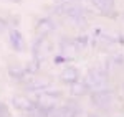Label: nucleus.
Returning <instances> with one entry per match:
<instances>
[{"instance_id":"nucleus-18","label":"nucleus","mask_w":124,"mask_h":117,"mask_svg":"<svg viewBox=\"0 0 124 117\" xmlns=\"http://www.w3.org/2000/svg\"><path fill=\"white\" fill-rule=\"evenodd\" d=\"M0 117H10V110L3 102H0Z\"/></svg>"},{"instance_id":"nucleus-9","label":"nucleus","mask_w":124,"mask_h":117,"mask_svg":"<svg viewBox=\"0 0 124 117\" xmlns=\"http://www.w3.org/2000/svg\"><path fill=\"white\" fill-rule=\"evenodd\" d=\"M93 3L98 12H101V15H109V17H114V10H116V2L114 0H89Z\"/></svg>"},{"instance_id":"nucleus-17","label":"nucleus","mask_w":124,"mask_h":117,"mask_svg":"<svg viewBox=\"0 0 124 117\" xmlns=\"http://www.w3.org/2000/svg\"><path fill=\"white\" fill-rule=\"evenodd\" d=\"M8 20L5 18V17H0V35H2V33H5V31H8Z\"/></svg>"},{"instance_id":"nucleus-8","label":"nucleus","mask_w":124,"mask_h":117,"mask_svg":"<svg viewBox=\"0 0 124 117\" xmlns=\"http://www.w3.org/2000/svg\"><path fill=\"white\" fill-rule=\"evenodd\" d=\"M12 104H13V107L17 109V110H22V112L27 114V116L30 114V110L35 107V101L27 97V96H23V94L13 96V97H12Z\"/></svg>"},{"instance_id":"nucleus-20","label":"nucleus","mask_w":124,"mask_h":117,"mask_svg":"<svg viewBox=\"0 0 124 117\" xmlns=\"http://www.w3.org/2000/svg\"><path fill=\"white\" fill-rule=\"evenodd\" d=\"M8 2H20V0H8Z\"/></svg>"},{"instance_id":"nucleus-7","label":"nucleus","mask_w":124,"mask_h":117,"mask_svg":"<svg viewBox=\"0 0 124 117\" xmlns=\"http://www.w3.org/2000/svg\"><path fill=\"white\" fill-rule=\"evenodd\" d=\"M78 51H79V48L76 46V43H75L73 38H61V41H60V55L66 61L76 58Z\"/></svg>"},{"instance_id":"nucleus-4","label":"nucleus","mask_w":124,"mask_h":117,"mask_svg":"<svg viewBox=\"0 0 124 117\" xmlns=\"http://www.w3.org/2000/svg\"><path fill=\"white\" fill-rule=\"evenodd\" d=\"M89 101L96 107H106L113 102V89H94L89 94Z\"/></svg>"},{"instance_id":"nucleus-6","label":"nucleus","mask_w":124,"mask_h":117,"mask_svg":"<svg viewBox=\"0 0 124 117\" xmlns=\"http://www.w3.org/2000/svg\"><path fill=\"white\" fill-rule=\"evenodd\" d=\"M79 112L81 110L76 104H66V106H56L50 109L48 117H78Z\"/></svg>"},{"instance_id":"nucleus-3","label":"nucleus","mask_w":124,"mask_h":117,"mask_svg":"<svg viewBox=\"0 0 124 117\" xmlns=\"http://www.w3.org/2000/svg\"><path fill=\"white\" fill-rule=\"evenodd\" d=\"M108 76H109V73L106 71L104 68H93L88 71V74H86V83L89 84V88L91 91H94V89H103L106 88V84H108Z\"/></svg>"},{"instance_id":"nucleus-21","label":"nucleus","mask_w":124,"mask_h":117,"mask_svg":"<svg viewBox=\"0 0 124 117\" xmlns=\"http://www.w3.org/2000/svg\"><path fill=\"white\" fill-rule=\"evenodd\" d=\"M88 117H98V116H93V114H91V116H88Z\"/></svg>"},{"instance_id":"nucleus-11","label":"nucleus","mask_w":124,"mask_h":117,"mask_svg":"<svg viewBox=\"0 0 124 117\" xmlns=\"http://www.w3.org/2000/svg\"><path fill=\"white\" fill-rule=\"evenodd\" d=\"M23 88L31 91V92H40V91H45V89H50V81L46 79H38L30 76L25 83H23Z\"/></svg>"},{"instance_id":"nucleus-13","label":"nucleus","mask_w":124,"mask_h":117,"mask_svg":"<svg viewBox=\"0 0 124 117\" xmlns=\"http://www.w3.org/2000/svg\"><path fill=\"white\" fill-rule=\"evenodd\" d=\"M8 76L13 79V81H17V83H20V84H23L31 74L28 73V69H27V68H23V66H17V64H12V66H8Z\"/></svg>"},{"instance_id":"nucleus-16","label":"nucleus","mask_w":124,"mask_h":117,"mask_svg":"<svg viewBox=\"0 0 124 117\" xmlns=\"http://www.w3.org/2000/svg\"><path fill=\"white\" fill-rule=\"evenodd\" d=\"M75 40V43H76V46L79 49H85L88 45H91V36H88V35H79V36H76Z\"/></svg>"},{"instance_id":"nucleus-14","label":"nucleus","mask_w":124,"mask_h":117,"mask_svg":"<svg viewBox=\"0 0 124 117\" xmlns=\"http://www.w3.org/2000/svg\"><path fill=\"white\" fill-rule=\"evenodd\" d=\"M70 92H71V96H75V97H81V96H86V94H91V88H89V84L86 83V79H79L75 84L70 86Z\"/></svg>"},{"instance_id":"nucleus-2","label":"nucleus","mask_w":124,"mask_h":117,"mask_svg":"<svg viewBox=\"0 0 124 117\" xmlns=\"http://www.w3.org/2000/svg\"><path fill=\"white\" fill-rule=\"evenodd\" d=\"M63 99V94L61 91H53V89H45V91H40L35 94L33 101L41 106V107H46V109H53L56 107V104Z\"/></svg>"},{"instance_id":"nucleus-12","label":"nucleus","mask_w":124,"mask_h":117,"mask_svg":"<svg viewBox=\"0 0 124 117\" xmlns=\"http://www.w3.org/2000/svg\"><path fill=\"white\" fill-rule=\"evenodd\" d=\"M8 43L13 51H23L25 48V40H23V35L20 33L17 28H10L8 30Z\"/></svg>"},{"instance_id":"nucleus-22","label":"nucleus","mask_w":124,"mask_h":117,"mask_svg":"<svg viewBox=\"0 0 124 117\" xmlns=\"http://www.w3.org/2000/svg\"><path fill=\"white\" fill-rule=\"evenodd\" d=\"M123 20H124V15H123Z\"/></svg>"},{"instance_id":"nucleus-1","label":"nucleus","mask_w":124,"mask_h":117,"mask_svg":"<svg viewBox=\"0 0 124 117\" xmlns=\"http://www.w3.org/2000/svg\"><path fill=\"white\" fill-rule=\"evenodd\" d=\"M56 12L58 15L66 17V18L73 20L76 23H85L86 21V10L83 8V5H79L76 2H71V0L60 2V5L56 7Z\"/></svg>"},{"instance_id":"nucleus-19","label":"nucleus","mask_w":124,"mask_h":117,"mask_svg":"<svg viewBox=\"0 0 124 117\" xmlns=\"http://www.w3.org/2000/svg\"><path fill=\"white\" fill-rule=\"evenodd\" d=\"M53 2H65V0H53Z\"/></svg>"},{"instance_id":"nucleus-5","label":"nucleus","mask_w":124,"mask_h":117,"mask_svg":"<svg viewBox=\"0 0 124 117\" xmlns=\"http://www.w3.org/2000/svg\"><path fill=\"white\" fill-rule=\"evenodd\" d=\"M55 30H56V23H55V20L50 18V17L40 18L37 21V25H35V33H37L38 38H46L48 35H51Z\"/></svg>"},{"instance_id":"nucleus-10","label":"nucleus","mask_w":124,"mask_h":117,"mask_svg":"<svg viewBox=\"0 0 124 117\" xmlns=\"http://www.w3.org/2000/svg\"><path fill=\"white\" fill-rule=\"evenodd\" d=\"M81 76H79V71H78L75 66H65L60 73V81L65 83V84H75L76 81H79Z\"/></svg>"},{"instance_id":"nucleus-15","label":"nucleus","mask_w":124,"mask_h":117,"mask_svg":"<svg viewBox=\"0 0 124 117\" xmlns=\"http://www.w3.org/2000/svg\"><path fill=\"white\" fill-rule=\"evenodd\" d=\"M104 69L109 73L111 69H114V68H119V66H123L124 64V56L121 55V53H114V55H111V56H108L104 61Z\"/></svg>"}]
</instances>
